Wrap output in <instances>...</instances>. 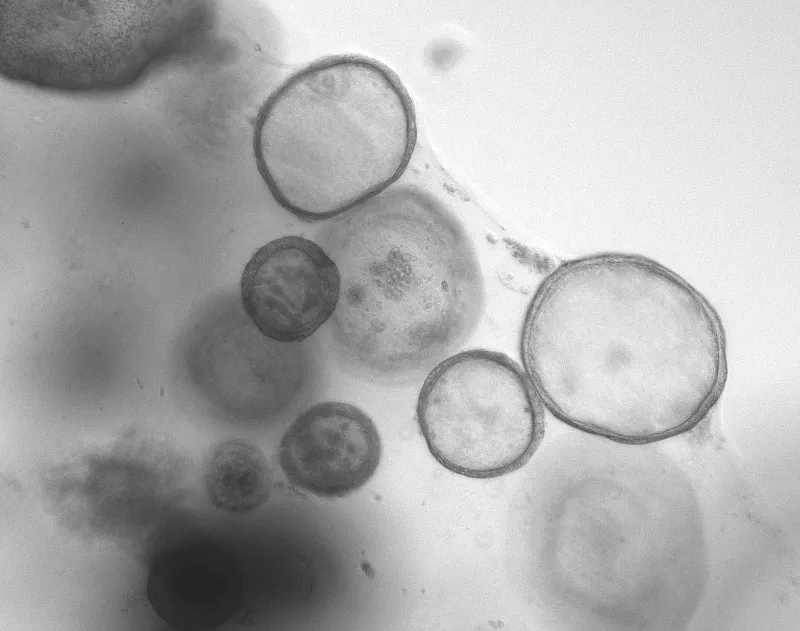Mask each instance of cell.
<instances>
[{"instance_id":"7","label":"cell","mask_w":800,"mask_h":631,"mask_svg":"<svg viewBox=\"0 0 800 631\" xmlns=\"http://www.w3.org/2000/svg\"><path fill=\"white\" fill-rule=\"evenodd\" d=\"M381 439L373 421L348 403L326 401L299 414L278 447L290 484L318 498L346 497L376 472Z\"/></svg>"},{"instance_id":"3","label":"cell","mask_w":800,"mask_h":631,"mask_svg":"<svg viewBox=\"0 0 800 631\" xmlns=\"http://www.w3.org/2000/svg\"><path fill=\"white\" fill-rule=\"evenodd\" d=\"M416 135L414 107L397 75L372 58L341 54L301 68L269 96L253 150L279 205L319 221L392 186Z\"/></svg>"},{"instance_id":"4","label":"cell","mask_w":800,"mask_h":631,"mask_svg":"<svg viewBox=\"0 0 800 631\" xmlns=\"http://www.w3.org/2000/svg\"><path fill=\"white\" fill-rule=\"evenodd\" d=\"M184 1H0V67L11 81L113 94L186 60L196 11Z\"/></svg>"},{"instance_id":"5","label":"cell","mask_w":800,"mask_h":631,"mask_svg":"<svg viewBox=\"0 0 800 631\" xmlns=\"http://www.w3.org/2000/svg\"><path fill=\"white\" fill-rule=\"evenodd\" d=\"M416 416L433 458L473 479L518 470L545 431L544 406L523 367L485 349L458 351L436 365L424 377Z\"/></svg>"},{"instance_id":"6","label":"cell","mask_w":800,"mask_h":631,"mask_svg":"<svg viewBox=\"0 0 800 631\" xmlns=\"http://www.w3.org/2000/svg\"><path fill=\"white\" fill-rule=\"evenodd\" d=\"M240 292L243 309L261 334L277 342H301L333 315L340 274L319 243L288 235L252 255Z\"/></svg>"},{"instance_id":"2","label":"cell","mask_w":800,"mask_h":631,"mask_svg":"<svg viewBox=\"0 0 800 631\" xmlns=\"http://www.w3.org/2000/svg\"><path fill=\"white\" fill-rule=\"evenodd\" d=\"M319 244L338 267L331 316L349 355L382 382L425 377L475 332L485 303L477 253L434 195L392 185L332 218Z\"/></svg>"},{"instance_id":"8","label":"cell","mask_w":800,"mask_h":631,"mask_svg":"<svg viewBox=\"0 0 800 631\" xmlns=\"http://www.w3.org/2000/svg\"><path fill=\"white\" fill-rule=\"evenodd\" d=\"M208 500L222 511L247 513L270 497V465L261 449L248 440L233 438L213 448L204 470Z\"/></svg>"},{"instance_id":"1","label":"cell","mask_w":800,"mask_h":631,"mask_svg":"<svg viewBox=\"0 0 800 631\" xmlns=\"http://www.w3.org/2000/svg\"><path fill=\"white\" fill-rule=\"evenodd\" d=\"M519 350L554 417L628 444L691 429L727 378L712 305L676 273L634 255L596 254L554 269L526 309Z\"/></svg>"}]
</instances>
